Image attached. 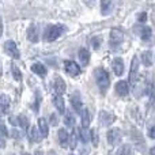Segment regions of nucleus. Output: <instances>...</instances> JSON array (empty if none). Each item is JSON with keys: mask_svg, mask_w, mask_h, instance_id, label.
<instances>
[{"mask_svg": "<svg viewBox=\"0 0 155 155\" xmlns=\"http://www.w3.org/2000/svg\"><path fill=\"white\" fill-rule=\"evenodd\" d=\"M71 105H72L74 110L78 113V114H80L83 110V104H82V98H80L79 93H75L71 95Z\"/></svg>", "mask_w": 155, "mask_h": 155, "instance_id": "9", "label": "nucleus"}, {"mask_svg": "<svg viewBox=\"0 0 155 155\" xmlns=\"http://www.w3.org/2000/svg\"><path fill=\"white\" fill-rule=\"evenodd\" d=\"M0 135H3V136H7L8 135V131H7V127H5V124L3 123L2 117H0Z\"/></svg>", "mask_w": 155, "mask_h": 155, "instance_id": "31", "label": "nucleus"}, {"mask_svg": "<svg viewBox=\"0 0 155 155\" xmlns=\"http://www.w3.org/2000/svg\"><path fill=\"white\" fill-rule=\"evenodd\" d=\"M3 35V19H2V15H0V37Z\"/></svg>", "mask_w": 155, "mask_h": 155, "instance_id": "37", "label": "nucleus"}, {"mask_svg": "<svg viewBox=\"0 0 155 155\" xmlns=\"http://www.w3.org/2000/svg\"><path fill=\"white\" fill-rule=\"evenodd\" d=\"M78 56H79V60H80V63H82V65L88 64V61H90V52H88V49L82 48L79 51V53H78Z\"/></svg>", "mask_w": 155, "mask_h": 155, "instance_id": "16", "label": "nucleus"}, {"mask_svg": "<svg viewBox=\"0 0 155 155\" xmlns=\"http://www.w3.org/2000/svg\"><path fill=\"white\" fill-rule=\"evenodd\" d=\"M68 143H70V147L71 150H74V148L76 147V143H78V136L75 132H72V134L70 135V137H68Z\"/></svg>", "mask_w": 155, "mask_h": 155, "instance_id": "29", "label": "nucleus"}, {"mask_svg": "<svg viewBox=\"0 0 155 155\" xmlns=\"http://www.w3.org/2000/svg\"><path fill=\"white\" fill-rule=\"evenodd\" d=\"M64 124L67 127H71V128H74V125H75V117H74L72 113H65V117H64Z\"/></svg>", "mask_w": 155, "mask_h": 155, "instance_id": "26", "label": "nucleus"}, {"mask_svg": "<svg viewBox=\"0 0 155 155\" xmlns=\"http://www.w3.org/2000/svg\"><path fill=\"white\" fill-rule=\"evenodd\" d=\"M18 124H19V127H21L22 129H27V127H29V118H27L25 114H19Z\"/></svg>", "mask_w": 155, "mask_h": 155, "instance_id": "28", "label": "nucleus"}, {"mask_svg": "<svg viewBox=\"0 0 155 155\" xmlns=\"http://www.w3.org/2000/svg\"><path fill=\"white\" fill-rule=\"evenodd\" d=\"M83 2H84V4H87L88 7H94V4H95L94 0H83Z\"/></svg>", "mask_w": 155, "mask_h": 155, "instance_id": "36", "label": "nucleus"}, {"mask_svg": "<svg viewBox=\"0 0 155 155\" xmlns=\"http://www.w3.org/2000/svg\"><path fill=\"white\" fill-rule=\"evenodd\" d=\"M64 70L70 76H78L80 74V67L72 60H65L64 61Z\"/></svg>", "mask_w": 155, "mask_h": 155, "instance_id": "7", "label": "nucleus"}, {"mask_svg": "<svg viewBox=\"0 0 155 155\" xmlns=\"http://www.w3.org/2000/svg\"><path fill=\"white\" fill-rule=\"evenodd\" d=\"M124 42V33L120 29H113L110 31V46L113 49H117Z\"/></svg>", "mask_w": 155, "mask_h": 155, "instance_id": "3", "label": "nucleus"}, {"mask_svg": "<svg viewBox=\"0 0 155 155\" xmlns=\"http://www.w3.org/2000/svg\"><path fill=\"white\" fill-rule=\"evenodd\" d=\"M4 51H5V53H7L8 56H11L12 59H16V60L21 59V52H19L18 46H16V44L14 42V41H11V40L5 41Z\"/></svg>", "mask_w": 155, "mask_h": 155, "instance_id": "4", "label": "nucleus"}, {"mask_svg": "<svg viewBox=\"0 0 155 155\" xmlns=\"http://www.w3.org/2000/svg\"><path fill=\"white\" fill-rule=\"evenodd\" d=\"M99 116H101V121L105 124V125H110V124L114 121V116L113 114H110L109 112H101L99 113Z\"/></svg>", "mask_w": 155, "mask_h": 155, "instance_id": "22", "label": "nucleus"}, {"mask_svg": "<svg viewBox=\"0 0 155 155\" xmlns=\"http://www.w3.org/2000/svg\"><path fill=\"white\" fill-rule=\"evenodd\" d=\"M139 22H146L147 21V14L146 12H142V14H139Z\"/></svg>", "mask_w": 155, "mask_h": 155, "instance_id": "34", "label": "nucleus"}, {"mask_svg": "<svg viewBox=\"0 0 155 155\" xmlns=\"http://www.w3.org/2000/svg\"><path fill=\"white\" fill-rule=\"evenodd\" d=\"M52 124H56V116L52 114Z\"/></svg>", "mask_w": 155, "mask_h": 155, "instance_id": "38", "label": "nucleus"}, {"mask_svg": "<svg viewBox=\"0 0 155 155\" xmlns=\"http://www.w3.org/2000/svg\"><path fill=\"white\" fill-rule=\"evenodd\" d=\"M120 155H134L132 147L129 144H124L123 147L120 148Z\"/></svg>", "mask_w": 155, "mask_h": 155, "instance_id": "30", "label": "nucleus"}, {"mask_svg": "<svg viewBox=\"0 0 155 155\" xmlns=\"http://www.w3.org/2000/svg\"><path fill=\"white\" fill-rule=\"evenodd\" d=\"M116 93L120 97H127L129 94V83L125 80H120L116 83Z\"/></svg>", "mask_w": 155, "mask_h": 155, "instance_id": "8", "label": "nucleus"}, {"mask_svg": "<svg viewBox=\"0 0 155 155\" xmlns=\"http://www.w3.org/2000/svg\"><path fill=\"white\" fill-rule=\"evenodd\" d=\"M150 154H151V155H155V147H153V148L150 150Z\"/></svg>", "mask_w": 155, "mask_h": 155, "instance_id": "40", "label": "nucleus"}, {"mask_svg": "<svg viewBox=\"0 0 155 155\" xmlns=\"http://www.w3.org/2000/svg\"><path fill=\"white\" fill-rule=\"evenodd\" d=\"M113 71H114V74L117 76H121L124 72V61L121 57H116L114 60H113Z\"/></svg>", "mask_w": 155, "mask_h": 155, "instance_id": "13", "label": "nucleus"}, {"mask_svg": "<svg viewBox=\"0 0 155 155\" xmlns=\"http://www.w3.org/2000/svg\"><path fill=\"white\" fill-rule=\"evenodd\" d=\"M5 147V139L3 135H0V148H4Z\"/></svg>", "mask_w": 155, "mask_h": 155, "instance_id": "35", "label": "nucleus"}, {"mask_svg": "<svg viewBox=\"0 0 155 155\" xmlns=\"http://www.w3.org/2000/svg\"><path fill=\"white\" fill-rule=\"evenodd\" d=\"M22 155H30L29 153H23V154H22Z\"/></svg>", "mask_w": 155, "mask_h": 155, "instance_id": "41", "label": "nucleus"}, {"mask_svg": "<svg viewBox=\"0 0 155 155\" xmlns=\"http://www.w3.org/2000/svg\"><path fill=\"white\" fill-rule=\"evenodd\" d=\"M63 33V26L60 25H51L45 29V33H44V40L46 42H52V41L57 40V38L61 35Z\"/></svg>", "mask_w": 155, "mask_h": 155, "instance_id": "2", "label": "nucleus"}, {"mask_svg": "<svg viewBox=\"0 0 155 155\" xmlns=\"http://www.w3.org/2000/svg\"><path fill=\"white\" fill-rule=\"evenodd\" d=\"M27 40L33 44L38 42V40H40V31H38V27L35 25H30V27L27 29Z\"/></svg>", "mask_w": 155, "mask_h": 155, "instance_id": "10", "label": "nucleus"}, {"mask_svg": "<svg viewBox=\"0 0 155 155\" xmlns=\"http://www.w3.org/2000/svg\"><path fill=\"white\" fill-rule=\"evenodd\" d=\"M91 44H93V48L94 49H99V45H101V38H99V37H93Z\"/></svg>", "mask_w": 155, "mask_h": 155, "instance_id": "32", "label": "nucleus"}, {"mask_svg": "<svg viewBox=\"0 0 155 155\" xmlns=\"http://www.w3.org/2000/svg\"><path fill=\"white\" fill-rule=\"evenodd\" d=\"M78 132H79V139L82 140L83 143H87L88 139H90V135H88V132H87V128L80 127V128L78 129Z\"/></svg>", "mask_w": 155, "mask_h": 155, "instance_id": "25", "label": "nucleus"}, {"mask_svg": "<svg viewBox=\"0 0 155 155\" xmlns=\"http://www.w3.org/2000/svg\"><path fill=\"white\" fill-rule=\"evenodd\" d=\"M53 88L54 91H56V94H64L65 93V88H67V86H65V82L63 78L60 76H56L53 80Z\"/></svg>", "mask_w": 155, "mask_h": 155, "instance_id": "11", "label": "nucleus"}, {"mask_svg": "<svg viewBox=\"0 0 155 155\" xmlns=\"http://www.w3.org/2000/svg\"><path fill=\"white\" fill-rule=\"evenodd\" d=\"M34 155H44V153L41 150H38V151H35V154Z\"/></svg>", "mask_w": 155, "mask_h": 155, "instance_id": "39", "label": "nucleus"}, {"mask_svg": "<svg viewBox=\"0 0 155 155\" xmlns=\"http://www.w3.org/2000/svg\"><path fill=\"white\" fill-rule=\"evenodd\" d=\"M70 155H74V154H70Z\"/></svg>", "mask_w": 155, "mask_h": 155, "instance_id": "42", "label": "nucleus"}, {"mask_svg": "<svg viewBox=\"0 0 155 155\" xmlns=\"http://www.w3.org/2000/svg\"><path fill=\"white\" fill-rule=\"evenodd\" d=\"M29 135H30V139H31V142H40L41 137H42V135H41V132H40V129H38L37 125H33L31 128H30Z\"/></svg>", "mask_w": 155, "mask_h": 155, "instance_id": "19", "label": "nucleus"}, {"mask_svg": "<svg viewBox=\"0 0 155 155\" xmlns=\"http://www.w3.org/2000/svg\"><path fill=\"white\" fill-rule=\"evenodd\" d=\"M57 136H59L60 144H61L63 147H67V146H68V137H70L68 132L65 131L64 128H61V129H59V132H57Z\"/></svg>", "mask_w": 155, "mask_h": 155, "instance_id": "18", "label": "nucleus"}, {"mask_svg": "<svg viewBox=\"0 0 155 155\" xmlns=\"http://www.w3.org/2000/svg\"><path fill=\"white\" fill-rule=\"evenodd\" d=\"M107 142L110 146H116L118 144V142L121 140V129L120 128H112L107 131Z\"/></svg>", "mask_w": 155, "mask_h": 155, "instance_id": "5", "label": "nucleus"}, {"mask_svg": "<svg viewBox=\"0 0 155 155\" xmlns=\"http://www.w3.org/2000/svg\"><path fill=\"white\" fill-rule=\"evenodd\" d=\"M53 104H54L56 109L59 110L60 113H64L65 112V105H64V99H63L61 94H54V95H53Z\"/></svg>", "mask_w": 155, "mask_h": 155, "instance_id": "14", "label": "nucleus"}, {"mask_svg": "<svg viewBox=\"0 0 155 155\" xmlns=\"http://www.w3.org/2000/svg\"><path fill=\"white\" fill-rule=\"evenodd\" d=\"M112 10V2L110 0H101V12L104 15H107Z\"/></svg>", "mask_w": 155, "mask_h": 155, "instance_id": "24", "label": "nucleus"}, {"mask_svg": "<svg viewBox=\"0 0 155 155\" xmlns=\"http://www.w3.org/2000/svg\"><path fill=\"white\" fill-rule=\"evenodd\" d=\"M37 127H38V129H40L42 137H46L49 135V125H48V123H46V120L44 117L38 118V125Z\"/></svg>", "mask_w": 155, "mask_h": 155, "instance_id": "15", "label": "nucleus"}, {"mask_svg": "<svg viewBox=\"0 0 155 155\" xmlns=\"http://www.w3.org/2000/svg\"><path fill=\"white\" fill-rule=\"evenodd\" d=\"M80 117H82V127L88 128V125H90V113H88V110L86 107H83L82 113H80Z\"/></svg>", "mask_w": 155, "mask_h": 155, "instance_id": "23", "label": "nucleus"}, {"mask_svg": "<svg viewBox=\"0 0 155 155\" xmlns=\"http://www.w3.org/2000/svg\"><path fill=\"white\" fill-rule=\"evenodd\" d=\"M140 60H142V63L146 67H150V65L153 64V53H151L150 51H144L140 54Z\"/></svg>", "mask_w": 155, "mask_h": 155, "instance_id": "20", "label": "nucleus"}, {"mask_svg": "<svg viewBox=\"0 0 155 155\" xmlns=\"http://www.w3.org/2000/svg\"><path fill=\"white\" fill-rule=\"evenodd\" d=\"M148 136H150L151 139H155V125L148 129Z\"/></svg>", "mask_w": 155, "mask_h": 155, "instance_id": "33", "label": "nucleus"}, {"mask_svg": "<svg viewBox=\"0 0 155 155\" xmlns=\"http://www.w3.org/2000/svg\"><path fill=\"white\" fill-rule=\"evenodd\" d=\"M153 35V30H151L150 26H142L140 27V37H142L143 41H148Z\"/></svg>", "mask_w": 155, "mask_h": 155, "instance_id": "21", "label": "nucleus"}, {"mask_svg": "<svg viewBox=\"0 0 155 155\" xmlns=\"http://www.w3.org/2000/svg\"><path fill=\"white\" fill-rule=\"evenodd\" d=\"M31 71L35 74V75L40 76V78H45L46 74H48L46 67L44 64H41V63H34V64L31 65Z\"/></svg>", "mask_w": 155, "mask_h": 155, "instance_id": "12", "label": "nucleus"}, {"mask_svg": "<svg viewBox=\"0 0 155 155\" xmlns=\"http://www.w3.org/2000/svg\"><path fill=\"white\" fill-rule=\"evenodd\" d=\"M137 71H139V57L135 56L132 59V63H131V70H129V82L131 84H135L136 83V78H137Z\"/></svg>", "mask_w": 155, "mask_h": 155, "instance_id": "6", "label": "nucleus"}, {"mask_svg": "<svg viewBox=\"0 0 155 155\" xmlns=\"http://www.w3.org/2000/svg\"><path fill=\"white\" fill-rule=\"evenodd\" d=\"M0 106H2V110L4 113H7L8 110H10V106H11V99L8 95H5V94H2L0 95Z\"/></svg>", "mask_w": 155, "mask_h": 155, "instance_id": "17", "label": "nucleus"}, {"mask_svg": "<svg viewBox=\"0 0 155 155\" xmlns=\"http://www.w3.org/2000/svg\"><path fill=\"white\" fill-rule=\"evenodd\" d=\"M11 72H12V76L16 82H21L22 80V74H21V70L16 67L15 64H11Z\"/></svg>", "mask_w": 155, "mask_h": 155, "instance_id": "27", "label": "nucleus"}, {"mask_svg": "<svg viewBox=\"0 0 155 155\" xmlns=\"http://www.w3.org/2000/svg\"><path fill=\"white\" fill-rule=\"evenodd\" d=\"M94 78H95V82H97V86H98L99 91H101L102 94H105L110 86L109 74L106 72V70L99 67V68H95V70H94Z\"/></svg>", "mask_w": 155, "mask_h": 155, "instance_id": "1", "label": "nucleus"}]
</instances>
